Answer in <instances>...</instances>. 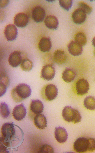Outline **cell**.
Segmentation results:
<instances>
[{
    "mask_svg": "<svg viewBox=\"0 0 95 153\" xmlns=\"http://www.w3.org/2000/svg\"><path fill=\"white\" fill-rule=\"evenodd\" d=\"M84 105L87 109L91 110H95V98L92 96L86 97L84 101Z\"/></svg>",
    "mask_w": 95,
    "mask_h": 153,
    "instance_id": "7402d4cb",
    "label": "cell"
},
{
    "mask_svg": "<svg viewBox=\"0 0 95 153\" xmlns=\"http://www.w3.org/2000/svg\"><path fill=\"white\" fill-rule=\"evenodd\" d=\"M54 151L52 146L48 145H44L41 147L38 152L54 153Z\"/></svg>",
    "mask_w": 95,
    "mask_h": 153,
    "instance_id": "83f0119b",
    "label": "cell"
},
{
    "mask_svg": "<svg viewBox=\"0 0 95 153\" xmlns=\"http://www.w3.org/2000/svg\"><path fill=\"white\" fill-rule=\"evenodd\" d=\"M88 140L89 143L88 151L93 152L95 150V139L90 138Z\"/></svg>",
    "mask_w": 95,
    "mask_h": 153,
    "instance_id": "f1b7e54d",
    "label": "cell"
},
{
    "mask_svg": "<svg viewBox=\"0 0 95 153\" xmlns=\"http://www.w3.org/2000/svg\"><path fill=\"white\" fill-rule=\"evenodd\" d=\"M89 143L88 139L80 137L74 143V149L77 152H85L88 151Z\"/></svg>",
    "mask_w": 95,
    "mask_h": 153,
    "instance_id": "277c9868",
    "label": "cell"
},
{
    "mask_svg": "<svg viewBox=\"0 0 95 153\" xmlns=\"http://www.w3.org/2000/svg\"><path fill=\"white\" fill-rule=\"evenodd\" d=\"M1 82L4 83L5 85L8 86L9 83V79L8 77L6 75H1Z\"/></svg>",
    "mask_w": 95,
    "mask_h": 153,
    "instance_id": "f546056e",
    "label": "cell"
},
{
    "mask_svg": "<svg viewBox=\"0 0 95 153\" xmlns=\"http://www.w3.org/2000/svg\"><path fill=\"white\" fill-rule=\"evenodd\" d=\"M94 53L95 56V50H94Z\"/></svg>",
    "mask_w": 95,
    "mask_h": 153,
    "instance_id": "836d02e7",
    "label": "cell"
},
{
    "mask_svg": "<svg viewBox=\"0 0 95 153\" xmlns=\"http://www.w3.org/2000/svg\"><path fill=\"white\" fill-rule=\"evenodd\" d=\"M45 24L48 28L52 30H57L59 25L58 20L53 16H47L45 20Z\"/></svg>",
    "mask_w": 95,
    "mask_h": 153,
    "instance_id": "d6986e66",
    "label": "cell"
},
{
    "mask_svg": "<svg viewBox=\"0 0 95 153\" xmlns=\"http://www.w3.org/2000/svg\"><path fill=\"white\" fill-rule=\"evenodd\" d=\"M77 94L83 95L87 94L90 89V85L88 81L85 79H79L76 83Z\"/></svg>",
    "mask_w": 95,
    "mask_h": 153,
    "instance_id": "ba28073f",
    "label": "cell"
},
{
    "mask_svg": "<svg viewBox=\"0 0 95 153\" xmlns=\"http://www.w3.org/2000/svg\"><path fill=\"white\" fill-rule=\"evenodd\" d=\"M87 14L82 9L80 8L76 9L72 15L73 22L77 25H81L84 23L87 19Z\"/></svg>",
    "mask_w": 95,
    "mask_h": 153,
    "instance_id": "30bf717a",
    "label": "cell"
},
{
    "mask_svg": "<svg viewBox=\"0 0 95 153\" xmlns=\"http://www.w3.org/2000/svg\"><path fill=\"white\" fill-rule=\"evenodd\" d=\"M7 86L1 82V97L4 95L7 91Z\"/></svg>",
    "mask_w": 95,
    "mask_h": 153,
    "instance_id": "4dcf8cb0",
    "label": "cell"
},
{
    "mask_svg": "<svg viewBox=\"0 0 95 153\" xmlns=\"http://www.w3.org/2000/svg\"><path fill=\"white\" fill-rule=\"evenodd\" d=\"M1 114L3 118H7L10 115V112L8 105L5 102L1 104Z\"/></svg>",
    "mask_w": 95,
    "mask_h": 153,
    "instance_id": "d4e9b609",
    "label": "cell"
},
{
    "mask_svg": "<svg viewBox=\"0 0 95 153\" xmlns=\"http://www.w3.org/2000/svg\"><path fill=\"white\" fill-rule=\"evenodd\" d=\"M62 115L65 120L68 122L76 124L81 120L82 117L79 111L71 106H67L64 108Z\"/></svg>",
    "mask_w": 95,
    "mask_h": 153,
    "instance_id": "3957f363",
    "label": "cell"
},
{
    "mask_svg": "<svg viewBox=\"0 0 95 153\" xmlns=\"http://www.w3.org/2000/svg\"><path fill=\"white\" fill-rule=\"evenodd\" d=\"M78 5L79 8H81L84 10L87 14H91L93 11V9L84 2H79Z\"/></svg>",
    "mask_w": 95,
    "mask_h": 153,
    "instance_id": "4316f807",
    "label": "cell"
},
{
    "mask_svg": "<svg viewBox=\"0 0 95 153\" xmlns=\"http://www.w3.org/2000/svg\"><path fill=\"white\" fill-rule=\"evenodd\" d=\"M87 38L83 32H79L76 35L75 41L82 46H84L87 43Z\"/></svg>",
    "mask_w": 95,
    "mask_h": 153,
    "instance_id": "603a6c76",
    "label": "cell"
},
{
    "mask_svg": "<svg viewBox=\"0 0 95 153\" xmlns=\"http://www.w3.org/2000/svg\"><path fill=\"white\" fill-rule=\"evenodd\" d=\"M23 61L21 53L19 51H15L12 52L9 57L8 62L10 65L13 68L19 66Z\"/></svg>",
    "mask_w": 95,
    "mask_h": 153,
    "instance_id": "9c48e42d",
    "label": "cell"
},
{
    "mask_svg": "<svg viewBox=\"0 0 95 153\" xmlns=\"http://www.w3.org/2000/svg\"><path fill=\"white\" fill-rule=\"evenodd\" d=\"M52 44L50 39L49 37L42 38L38 44L39 49L41 52H48L51 49Z\"/></svg>",
    "mask_w": 95,
    "mask_h": 153,
    "instance_id": "2e32d148",
    "label": "cell"
},
{
    "mask_svg": "<svg viewBox=\"0 0 95 153\" xmlns=\"http://www.w3.org/2000/svg\"><path fill=\"white\" fill-rule=\"evenodd\" d=\"M13 123H7L1 128L2 136L1 138V146L3 148H10L12 145V142L17 139L16 131Z\"/></svg>",
    "mask_w": 95,
    "mask_h": 153,
    "instance_id": "6da1fadb",
    "label": "cell"
},
{
    "mask_svg": "<svg viewBox=\"0 0 95 153\" xmlns=\"http://www.w3.org/2000/svg\"><path fill=\"white\" fill-rule=\"evenodd\" d=\"M34 123L36 127L39 129H44L47 127V120L46 117L42 114H37L34 117Z\"/></svg>",
    "mask_w": 95,
    "mask_h": 153,
    "instance_id": "e0dca14e",
    "label": "cell"
},
{
    "mask_svg": "<svg viewBox=\"0 0 95 153\" xmlns=\"http://www.w3.org/2000/svg\"><path fill=\"white\" fill-rule=\"evenodd\" d=\"M31 89L26 84L21 83L17 86L12 91V96L15 101L20 102L31 96Z\"/></svg>",
    "mask_w": 95,
    "mask_h": 153,
    "instance_id": "7a4b0ae2",
    "label": "cell"
},
{
    "mask_svg": "<svg viewBox=\"0 0 95 153\" xmlns=\"http://www.w3.org/2000/svg\"><path fill=\"white\" fill-rule=\"evenodd\" d=\"M68 52L73 56H78L82 54L83 51L82 46L75 41L70 42L68 46Z\"/></svg>",
    "mask_w": 95,
    "mask_h": 153,
    "instance_id": "4fadbf2b",
    "label": "cell"
},
{
    "mask_svg": "<svg viewBox=\"0 0 95 153\" xmlns=\"http://www.w3.org/2000/svg\"><path fill=\"white\" fill-rule=\"evenodd\" d=\"M30 108L33 113L38 114L43 112L44 106L42 102L39 100H36L31 101Z\"/></svg>",
    "mask_w": 95,
    "mask_h": 153,
    "instance_id": "ffe728a7",
    "label": "cell"
},
{
    "mask_svg": "<svg viewBox=\"0 0 95 153\" xmlns=\"http://www.w3.org/2000/svg\"><path fill=\"white\" fill-rule=\"evenodd\" d=\"M53 59L56 64L61 65L66 62L67 56L64 51L58 50L53 54Z\"/></svg>",
    "mask_w": 95,
    "mask_h": 153,
    "instance_id": "ac0fdd59",
    "label": "cell"
},
{
    "mask_svg": "<svg viewBox=\"0 0 95 153\" xmlns=\"http://www.w3.org/2000/svg\"><path fill=\"white\" fill-rule=\"evenodd\" d=\"M55 135L56 140L60 143L66 142L68 138L67 131L64 128L61 127L56 128Z\"/></svg>",
    "mask_w": 95,
    "mask_h": 153,
    "instance_id": "9a60e30c",
    "label": "cell"
},
{
    "mask_svg": "<svg viewBox=\"0 0 95 153\" xmlns=\"http://www.w3.org/2000/svg\"><path fill=\"white\" fill-rule=\"evenodd\" d=\"M0 2V7L1 8H4L7 7L10 3V1H2L1 0Z\"/></svg>",
    "mask_w": 95,
    "mask_h": 153,
    "instance_id": "1f68e13d",
    "label": "cell"
},
{
    "mask_svg": "<svg viewBox=\"0 0 95 153\" xmlns=\"http://www.w3.org/2000/svg\"><path fill=\"white\" fill-rule=\"evenodd\" d=\"M13 116L17 121H20L25 118L26 115V110L23 103L18 105L14 108Z\"/></svg>",
    "mask_w": 95,
    "mask_h": 153,
    "instance_id": "7c38bea8",
    "label": "cell"
},
{
    "mask_svg": "<svg viewBox=\"0 0 95 153\" xmlns=\"http://www.w3.org/2000/svg\"><path fill=\"white\" fill-rule=\"evenodd\" d=\"M59 2L61 7L67 11L72 7L73 3L72 0H60Z\"/></svg>",
    "mask_w": 95,
    "mask_h": 153,
    "instance_id": "484cf974",
    "label": "cell"
},
{
    "mask_svg": "<svg viewBox=\"0 0 95 153\" xmlns=\"http://www.w3.org/2000/svg\"><path fill=\"white\" fill-rule=\"evenodd\" d=\"M76 75L75 72L73 70L67 68L62 74V78L65 82L70 83L75 79Z\"/></svg>",
    "mask_w": 95,
    "mask_h": 153,
    "instance_id": "44dd1931",
    "label": "cell"
},
{
    "mask_svg": "<svg viewBox=\"0 0 95 153\" xmlns=\"http://www.w3.org/2000/svg\"><path fill=\"white\" fill-rule=\"evenodd\" d=\"M20 67L23 71H29L32 69L33 67V64L30 60L25 59H23Z\"/></svg>",
    "mask_w": 95,
    "mask_h": 153,
    "instance_id": "cb8c5ba5",
    "label": "cell"
},
{
    "mask_svg": "<svg viewBox=\"0 0 95 153\" xmlns=\"http://www.w3.org/2000/svg\"><path fill=\"white\" fill-rule=\"evenodd\" d=\"M58 89L56 85L53 84L47 85L45 88V95L47 100L51 101L57 97Z\"/></svg>",
    "mask_w": 95,
    "mask_h": 153,
    "instance_id": "5bb4252c",
    "label": "cell"
},
{
    "mask_svg": "<svg viewBox=\"0 0 95 153\" xmlns=\"http://www.w3.org/2000/svg\"><path fill=\"white\" fill-rule=\"evenodd\" d=\"M29 18L27 15L24 13H20L16 15L14 19V23L18 27L23 28L28 25Z\"/></svg>",
    "mask_w": 95,
    "mask_h": 153,
    "instance_id": "8fae6325",
    "label": "cell"
},
{
    "mask_svg": "<svg viewBox=\"0 0 95 153\" xmlns=\"http://www.w3.org/2000/svg\"><path fill=\"white\" fill-rule=\"evenodd\" d=\"M4 34L8 41H13L15 40L17 37L18 29L15 25H9L5 29Z\"/></svg>",
    "mask_w": 95,
    "mask_h": 153,
    "instance_id": "52a82bcc",
    "label": "cell"
},
{
    "mask_svg": "<svg viewBox=\"0 0 95 153\" xmlns=\"http://www.w3.org/2000/svg\"><path fill=\"white\" fill-rule=\"evenodd\" d=\"M55 68L50 65H46L43 67L41 72V77L45 80H52L55 76Z\"/></svg>",
    "mask_w": 95,
    "mask_h": 153,
    "instance_id": "8992f818",
    "label": "cell"
},
{
    "mask_svg": "<svg viewBox=\"0 0 95 153\" xmlns=\"http://www.w3.org/2000/svg\"><path fill=\"white\" fill-rule=\"evenodd\" d=\"M44 9L40 6H37L33 9L32 16L33 19L37 23L42 22L46 16Z\"/></svg>",
    "mask_w": 95,
    "mask_h": 153,
    "instance_id": "5b68a950",
    "label": "cell"
},
{
    "mask_svg": "<svg viewBox=\"0 0 95 153\" xmlns=\"http://www.w3.org/2000/svg\"><path fill=\"white\" fill-rule=\"evenodd\" d=\"M92 44L93 46L95 48V37L93 39V40L92 41Z\"/></svg>",
    "mask_w": 95,
    "mask_h": 153,
    "instance_id": "d6a6232c",
    "label": "cell"
}]
</instances>
